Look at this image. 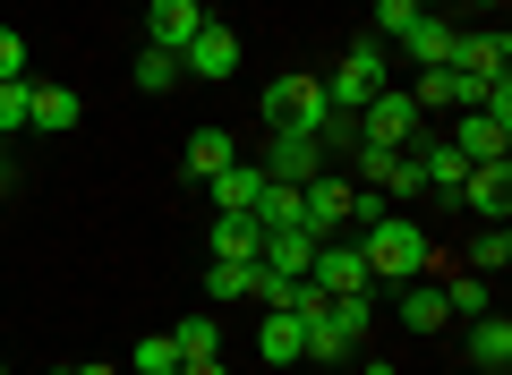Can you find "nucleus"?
Segmentation results:
<instances>
[{
  "mask_svg": "<svg viewBox=\"0 0 512 375\" xmlns=\"http://www.w3.org/2000/svg\"><path fill=\"white\" fill-rule=\"evenodd\" d=\"M359 256H367V282H419L427 265H436V248H427V231L410 214H384L359 231Z\"/></svg>",
  "mask_w": 512,
  "mask_h": 375,
  "instance_id": "nucleus-1",
  "label": "nucleus"
},
{
  "mask_svg": "<svg viewBox=\"0 0 512 375\" xmlns=\"http://www.w3.org/2000/svg\"><path fill=\"white\" fill-rule=\"evenodd\" d=\"M453 154L461 162H504L512 154V86H487V103L453 120Z\"/></svg>",
  "mask_w": 512,
  "mask_h": 375,
  "instance_id": "nucleus-2",
  "label": "nucleus"
},
{
  "mask_svg": "<svg viewBox=\"0 0 512 375\" xmlns=\"http://www.w3.org/2000/svg\"><path fill=\"white\" fill-rule=\"evenodd\" d=\"M384 86H393V77H384V43L376 35H367V43H350V52H342V69H333L325 77V103L333 111H342V120H359V111L367 103H376V94Z\"/></svg>",
  "mask_w": 512,
  "mask_h": 375,
  "instance_id": "nucleus-3",
  "label": "nucleus"
},
{
  "mask_svg": "<svg viewBox=\"0 0 512 375\" xmlns=\"http://www.w3.org/2000/svg\"><path fill=\"white\" fill-rule=\"evenodd\" d=\"M265 120H274L282 137H316V128L333 120V103H325V86H316V77H299V69H282L274 86H265Z\"/></svg>",
  "mask_w": 512,
  "mask_h": 375,
  "instance_id": "nucleus-4",
  "label": "nucleus"
},
{
  "mask_svg": "<svg viewBox=\"0 0 512 375\" xmlns=\"http://www.w3.org/2000/svg\"><path fill=\"white\" fill-rule=\"evenodd\" d=\"M359 137H367V145H393V154H402V145L419 137V103H410V86H384L376 103L359 111Z\"/></svg>",
  "mask_w": 512,
  "mask_h": 375,
  "instance_id": "nucleus-5",
  "label": "nucleus"
},
{
  "mask_svg": "<svg viewBox=\"0 0 512 375\" xmlns=\"http://www.w3.org/2000/svg\"><path fill=\"white\" fill-rule=\"evenodd\" d=\"M444 69H461V77H487V86H504V69H512V35H504V26L453 35V60H444Z\"/></svg>",
  "mask_w": 512,
  "mask_h": 375,
  "instance_id": "nucleus-6",
  "label": "nucleus"
},
{
  "mask_svg": "<svg viewBox=\"0 0 512 375\" xmlns=\"http://www.w3.org/2000/svg\"><path fill=\"white\" fill-rule=\"evenodd\" d=\"M410 103H419V120H427V111H478V103H487V77H461V69H419Z\"/></svg>",
  "mask_w": 512,
  "mask_h": 375,
  "instance_id": "nucleus-7",
  "label": "nucleus"
},
{
  "mask_svg": "<svg viewBox=\"0 0 512 375\" xmlns=\"http://www.w3.org/2000/svg\"><path fill=\"white\" fill-rule=\"evenodd\" d=\"M453 197L470 205L478 222H504L512 214V162H470V179H461Z\"/></svg>",
  "mask_w": 512,
  "mask_h": 375,
  "instance_id": "nucleus-8",
  "label": "nucleus"
},
{
  "mask_svg": "<svg viewBox=\"0 0 512 375\" xmlns=\"http://www.w3.org/2000/svg\"><path fill=\"white\" fill-rule=\"evenodd\" d=\"M180 69H188V77H231V69H239V35H231V26H222V18H205L197 35H188Z\"/></svg>",
  "mask_w": 512,
  "mask_h": 375,
  "instance_id": "nucleus-9",
  "label": "nucleus"
},
{
  "mask_svg": "<svg viewBox=\"0 0 512 375\" xmlns=\"http://www.w3.org/2000/svg\"><path fill=\"white\" fill-rule=\"evenodd\" d=\"M256 358H265V367H299V358H308V316L265 307V324H256Z\"/></svg>",
  "mask_w": 512,
  "mask_h": 375,
  "instance_id": "nucleus-10",
  "label": "nucleus"
},
{
  "mask_svg": "<svg viewBox=\"0 0 512 375\" xmlns=\"http://www.w3.org/2000/svg\"><path fill=\"white\" fill-rule=\"evenodd\" d=\"M393 52H410L419 69H444V60H453V18H444V9H419V18H410V35L393 43Z\"/></svg>",
  "mask_w": 512,
  "mask_h": 375,
  "instance_id": "nucleus-11",
  "label": "nucleus"
},
{
  "mask_svg": "<svg viewBox=\"0 0 512 375\" xmlns=\"http://www.w3.org/2000/svg\"><path fill=\"white\" fill-rule=\"evenodd\" d=\"M308 282H316V290H333V299H342V290H376V282H367V256H359V248H333V239L316 248Z\"/></svg>",
  "mask_w": 512,
  "mask_h": 375,
  "instance_id": "nucleus-12",
  "label": "nucleus"
},
{
  "mask_svg": "<svg viewBox=\"0 0 512 375\" xmlns=\"http://www.w3.org/2000/svg\"><path fill=\"white\" fill-rule=\"evenodd\" d=\"M205 26V9L197 0H154V18H146V43L154 52H188V35Z\"/></svg>",
  "mask_w": 512,
  "mask_h": 375,
  "instance_id": "nucleus-13",
  "label": "nucleus"
},
{
  "mask_svg": "<svg viewBox=\"0 0 512 375\" xmlns=\"http://www.w3.org/2000/svg\"><path fill=\"white\" fill-rule=\"evenodd\" d=\"M316 248H325V239H308V231H265V248H256V265H274V273H291V282H308Z\"/></svg>",
  "mask_w": 512,
  "mask_h": 375,
  "instance_id": "nucleus-14",
  "label": "nucleus"
},
{
  "mask_svg": "<svg viewBox=\"0 0 512 375\" xmlns=\"http://www.w3.org/2000/svg\"><path fill=\"white\" fill-rule=\"evenodd\" d=\"M265 171L299 188V179H316V171H325V145H316V137H282V128H274V154H265Z\"/></svg>",
  "mask_w": 512,
  "mask_h": 375,
  "instance_id": "nucleus-15",
  "label": "nucleus"
},
{
  "mask_svg": "<svg viewBox=\"0 0 512 375\" xmlns=\"http://www.w3.org/2000/svg\"><path fill=\"white\" fill-rule=\"evenodd\" d=\"M205 188H214V214H248L256 188H265V162H231V171H214Z\"/></svg>",
  "mask_w": 512,
  "mask_h": 375,
  "instance_id": "nucleus-16",
  "label": "nucleus"
},
{
  "mask_svg": "<svg viewBox=\"0 0 512 375\" xmlns=\"http://www.w3.org/2000/svg\"><path fill=\"white\" fill-rule=\"evenodd\" d=\"M393 290H402V324H410V333H436V324H453V307H444V290L427 282V273H419V282H393Z\"/></svg>",
  "mask_w": 512,
  "mask_h": 375,
  "instance_id": "nucleus-17",
  "label": "nucleus"
},
{
  "mask_svg": "<svg viewBox=\"0 0 512 375\" xmlns=\"http://www.w3.org/2000/svg\"><path fill=\"white\" fill-rule=\"evenodd\" d=\"M470 358H478L487 375H504V367H512V324L495 316V307H487V316H470Z\"/></svg>",
  "mask_w": 512,
  "mask_h": 375,
  "instance_id": "nucleus-18",
  "label": "nucleus"
},
{
  "mask_svg": "<svg viewBox=\"0 0 512 375\" xmlns=\"http://www.w3.org/2000/svg\"><path fill=\"white\" fill-rule=\"evenodd\" d=\"M239 162V145L222 137V128H197V137H188V179H214V171H231Z\"/></svg>",
  "mask_w": 512,
  "mask_h": 375,
  "instance_id": "nucleus-19",
  "label": "nucleus"
},
{
  "mask_svg": "<svg viewBox=\"0 0 512 375\" xmlns=\"http://www.w3.org/2000/svg\"><path fill=\"white\" fill-rule=\"evenodd\" d=\"M256 248H265V231H256L248 214H214V256H239V265H256Z\"/></svg>",
  "mask_w": 512,
  "mask_h": 375,
  "instance_id": "nucleus-20",
  "label": "nucleus"
},
{
  "mask_svg": "<svg viewBox=\"0 0 512 375\" xmlns=\"http://www.w3.org/2000/svg\"><path fill=\"white\" fill-rule=\"evenodd\" d=\"M180 367H188V358H180V341H171V333H146L137 350H128V375H180Z\"/></svg>",
  "mask_w": 512,
  "mask_h": 375,
  "instance_id": "nucleus-21",
  "label": "nucleus"
},
{
  "mask_svg": "<svg viewBox=\"0 0 512 375\" xmlns=\"http://www.w3.org/2000/svg\"><path fill=\"white\" fill-rule=\"evenodd\" d=\"M77 120H86V111H77L69 86H35V120H26V128H52V137H60V128H77Z\"/></svg>",
  "mask_w": 512,
  "mask_h": 375,
  "instance_id": "nucleus-22",
  "label": "nucleus"
},
{
  "mask_svg": "<svg viewBox=\"0 0 512 375\" xmlns=\"http://www.w3.org/2000/svg\"><path fill=\"white\" fill-rule=\"evenodd\" d=\"M171 341H180V358H222V316H180Z\"/></svg>",
  "mask_w": 512,
  "mask_h": 375,
  "instance_id": "nucleus-23",
  "label": "nucleus"
},
{
  "mask_svg": "<svg viewBox=\"0 0 512 375\" xmlns=\"http://www.w3.org/2000/svg\"><path fill=\"white\" fill-rule=\"evenodd\" d=\"M248 273H256V265H239V256H214V265H205V299H214V307L248 299Z\"/></svg>",
  "mask_w": 512,
  "mask_h": 375,
  "instance_id": "nucleus-24",
  "label": "nucleus"
},
{
  "mask_svg": "<svg viewBox=\"0 0 512 375\" xmlns=\"http://www.w3.org/2000/svg\"><path fill=\"white\" fill-rule=\"evenodd\" d=\"M180 52H154V43H146V52H137V94H171V86H180Z\"/></svg>",
  "mask_w": 512,
  "mask_h": 375,
  "instance_id": "nucleus-25",
  "label": "nucleus"
},
{
  "mask_svg": "<svg viewBox=\"0 0 512 375\" xmlns=\"http://www.w3.org/2000/svg\"><path fill=\"white\" fill-rule=\"evenodd\" d=\"M436 290H444V307H453L461 324L487 316V273H453V282H436Z\"/></svg>",
  "mask_w": 512,
  "mask_h": 375,
  "instance_id": "nucleus-26",
  "label": "nucleus"
},
{
  "mask_svg": "<svg viewBox=\"0 0 512 375\" xmlns=\"http://www.w3.org/2000/svg\"><path fill=\"white\" fill-rule=\"evenodd\" d=\"M504 265H512V231H504V222H487V231L470 239V273H504Z\"/></svg>",
  "mask_w": 512,
  "mask_h": 375,
  "instance_id": "nucleus-27",
  "label": "nucleus"
},
{
  "mask_svg": "<svg viewBox=\"0 0 512 375\" xmlns=\"http://www.w3.org/2000/svg\"><path fill=\"white\" fill-rule=\"evenodd\" d=\"M350 350H359V333H350V324H333V316L308 324V358H325V367H333V358H350Z\"/></svg>",
  "mask_w": 512,
  "mask_h": 375,
  "instance_id": "nucleus-28",
  "label": "nucleus"
},
{
  "mask_svg": "<svg viewBox=\"0 0 512 375\" xmlns=\"http://www.w3.org/2000/svg\"><path fill=\"white\" fill-rule=\"evenodd\" d=\"M26 120H35V86H26V77H9V86H0V137H18Z\"/></svg>",
  "mask_w": 512,
  "mask_h": 375,
  "instance_id": "nucleus-29",
  "label": "nucleus"
},
{
  "mask_svg": "<svg viewBox=\"0 0 512 375\" xmlns=\"http://www.w3.org/2000/svg\"><path fill=\"white\" fill-rule=\"evenodd\" d=\"M291 290H299V282H291V273H274V265L248 273V299H256V307H291Z\"/></svg>",
  "mask_w": 512,
  "mask_h": 375,
  "instance_id": "nucleus-30",
  "label": "nucleus"
},
{
  "mask_svg": "<svg viewBox=\"0 0 512 375\" xmlns=\"http://www.w3.org/2000/svg\"><path fill=\"white\" fill-rule=\"evenodd\" d=\"M384 197H427V171H419V154H393V171H384Z\"/></svg>",
  "mask_w": 512,
  "mask_h": 375,
  "instance_id": "nucleus-31",
  "label": "nucleus"
},
{
  "mask_svg": "<svg viewBox=\"0 0 512 375\" xmlns=\"http://www.w3.org/2000/svg\"><path fill=\"white\" fill-rule=\"evenodd\" d=\"M410 18H419L410 0H376V43H402V35H410Z\"/></svg>",
  "mask_w": 512,
  "mask_h": 375,
  "instance_id": "nucleus-32",
  "label": "nucleus"
},
{
  "mask_svg": "<svg viewBox=\"0 0 512 375\" xmlns=\"http://www.w3.org/2000/svg\"><path fill=\"white\" fill-rule=\"evenodd\" d=\"M384 171H393V145H367L359 137V188H384Z\"/></svg>",
  "mask_w": 512,
  "mask_h": 375,
  "instance_id": "nucleus-33",
  "label": "nucleus"
},
{
  "mask_svg": "<svg viewBox=\"0 0 512 375\" xmlns=\"http://www.w3.org/2000/svg\"><path fill=\"white\" fill-rule=\"evenodd\" d=\"M9 77H26V43H18V26H0V86Z\"/></svg>",
  "mask_w": 512,
  "mask_h": 375,
  "instance_id": "nucleus-34",
  "label": "nucleus"
},
{
  "mask_svg": "<svg viewBox=\"0 0 512 375\" xmlns=\"http://www.w3.org/2000/svg\"><path fill=\"white\" fill-rule=\"evenodd\" d=\"M180 375H231V367H222V358H188Z\"/></svg>",
  "mask_w": 512,
  "mask_h": 375,
  "instance_id": "nucleus-35",
  "label": "nucleus"
},
{
  "mask_svg": "<svg viewBox=\"0 0 512 375\" xmlns=\"http://www.w3.org/2000/svg\"><path fill=\"white\" fill-rule=\"evenodd\" d=\"M77 375H128V367H77Z\"/></svg>",
  "mask_w": 512,
  "mask_h": 375,
  "instance_id": "nucleus-36",
  "label": "nucleus"
},
{
  "mask_svg": "<svg viewBox=\"0 0 512 375\" xmlns=\"http://www.w3.org/2000/svg\"><path fill=\"white\" fill-rule=\"evenodd\" d=\"M410 9H453V0H410Z\"/></svg>",
  "mask_w": 512,
  "mask_h": 375,
  "instance_id": "nucleus-37",
  "label": "nucleus"
},
{
  "mask_svg": "<svg viewBox=\"0 0 512 375\" xmlns=\"http://www.w3.org/2000/svg\"><path fill=\"white\" fill-rule=\"evenodd\" d=\"M470 9H504V0H470Z\"/></svg>",
  "mask_w": 512,
  "mask_h": 375,
  "instance_id": "nucleus-38",
  "label": "nucleus"
},
{
  "mask_svg": "<svg viewBox=\"0 0 512 375\" xmlns=\"http://www.w3.org/2000/svg\"><path fill=\"white\" fill-rule=\"evenodd\" d=\"M52 375H77V367H52Z\"/></svg>",
  "mask_w": 512,
  "mask_h": 375,
  "instance_id": "nucleus-39",
  "label": "nucleus"
},
{
  "mask_svg": "<svg viewBox=\"0 0 512 375\" xmlns=\"http://www.w3.org/2000/svg\"><path fill=\"white\" fill-rule=\"evenodd\" d=\"M0 375H9V358H0Z\"/></svg>",
  "mask_w": 512,
  "mask_h": 375,
  "instance_id": "nucleus-40",
  "label": "nucleus"
}]
</instances>
